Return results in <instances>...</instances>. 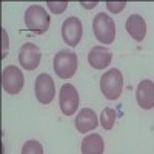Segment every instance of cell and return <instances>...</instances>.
<instances>
[{"label":"cell","mask_w":154,"mask_h":154,"mask_svg":"<svg viewBox=\"0 0 154 154\" xmlns=\"http://www.w3.org/2000/svg\"><path fill=\"white\" fill-rule=\"evenodd\" d=\"M83 34V26L79 17L71 16L62 25V37L68 46H77Z\"/></svg>","instance_id":"ba28073f"},{"label":"cell","mask_w":154,"mask_h":154,"mask_svg":"<svg viewBox=\"0 0 154 154\" xmlns=\"http://www.w3.org/2000/svg\"><path fill=\"white\" fill-rule=\"evenodd\" d=\"M42 54H40V49H38L37 45L34 43H23L20 51H19V63L20 66L28 69V71H34L38 63H40Z\"/></svg>","instance_id":"9c48e42d"},{"label":"cell","mask_w":154,"mask_h":154,"mask_svg":"<svg viewBox=\"0 0 154 154\" xmlns=\"http://www.w3.org/2000/svg\"><path fill=\"white\" fill-rule=\"evenodd\" d=\"M93 31L96 38L100 43H105L109 45L114 42L116 38V25L114 20L106 16L105 12H99V14L94 17L93 20Z\"/></svg>","instance_id":"277c9868"},{"label":"cell","mask_w":154,"mask_h":154,"mask_svg":"<svg viewBox=\"0 0 154 154\" xmlns=\"http://www.w3.org/2000/svg\"><path fill=\"white\" fill-rule=\"evenodd\" d=\"M60 109L65 116H72L79 109V93L71 83H65L59 93Z\"/></svg>","instance_id":"5b68a950"},{"label":"cell","mask_w":154,"mask_h":154,"mask_svg":"<svg viewBox=\"0 0 154 154\" xmlns=\"http://www.w3.org/2000/svg\"><path fill=\"white\" fill-rule=\"evenodd\" d=\"M25 25L35 34H45L49 28V16L43 6L31 5L25 11Z\"/></svg>","instance_id":"6da1fadb"},{"label":"cell","mask_w":154,"mask_h":154,"mask_svg":"<svg viewBox=\"0 0 154 154\" xmlns=\"http://www.w3.org/2000/svg\"><path fill=\"white\" fill-rule=\"evenodd\" d=\"M112 59L111 51L105 46H93L88 53V63L94 69H105L109 66Z\"/></svg>","instance_id":"8fae6325"},{"label":"cell","mask_w":154,"mask_h":154,"mask_svg":"<svg viewBox=\"0 0 154 154\" xmlns=\"http://www.w3.org/2000/svg\"><path fill=\"white\" fill-rule=\"evenodd\" d=\"M125 28L136 42H142L145 38V34H146V22L142 16L139 14H133L126 19V23H125Z\"/></svg>","instance_id":"4fadbf2b"},{"label":"cell","mask_w":154,"mask_h":154,"mask_svg":"<svg viewBox=\"0 0 154 154\" xmlns=\"http://www.w3.org/2000/svg\"><path fill=\"white\" fill-rule=\"evenodd\" d=\"M53 66L60 79H71L77 71V54L68 49H60L53 59Z\"/></svg>","instance_id":"7a4b0ae2"},{"label":"cell","mask_w":154,"mask_h":154,"mask_svg":"<svg viewBox=\"0 0 154 154\" xmlns=\"http://www.w3.org/2000/svg\"><path fill=\"white\" fill-rule=\"evenodd\" d=\"M99 125L97 116L91 108H82L75 117V128L79 133H88L91 130H96Z\"/></svg>","instance_id":"7c38bea8"},{"label":"cell","mask_w":154,"mask_h":154,"mask_svg":"<svg viewBox=\"0 0 154 154\" xmlns=\"http://www.w3.org/2000/svg\"><path fill=\"white\" fill-rule=\"evenodd\" d=\"M22 154H43V146L37 140H28L22 148Z\"/></svg>","instance_id":"2e32d148"},{"label":"cell","mask_w":154,"mask_h":154,"mask_svg":"<svg viewBox=\"0 0 154 154\" xmlns=\"http://www.w3.org/2000/svg\"><path fill=\"white\" fill-rule=\"evenodd\" d=\"M82 154H103L105 151V142L100 134H89L82 140L80 145Z\"/></svg>","instance_id":"5bb4252c"},{"label":"cell","mask_w":154,"mask_h":154,"mask_svg":"<svg viewBox=\"0 0 154 154\" xmlns=\"http://www.w3.org/2000/svg\"><path fill=\"white\" fill-rule=\"evenodd\" d=\"M46 6L49 8L51 12H54V14H62V12L66 9L68 2H46Z\"/></svg>","instance_id":"e0dca14e"},{"label":"cell","mask_w":154,"mask_h":154,"mask_svg":"<svg viewBox=\"0 0 154 154\" xmlns=\"http://www.w3.org/2000/svg\"><path fill=\"white\" fill-rule=\"evenodd\" d=\"M2 85L5 93L8 94H19L23 88V74L20 71V68L9 65L3 68L2 72Z\"/></svg>","instance_id":"8992f818"},{"label":"cell","mask_w":154,"mask_h":154,"mask_svg":"<svg viewBox=\"0 0 154 154\" xmlns=\"http://www.w3.org/2000/svg\"><path fill=\"white\" fill-rule=\"evenodd\" d=\"M100 89L108 100L119 99L123 89V77L119 69H108L100 77Z\"/></svg>","instance_id":"3957f363"},{"label":"cell","mask_w":154,"mask_h":154,"mask_svg":"<svg viewBox=\"0 0 154 154\" xmlns=\"http://www.w3.org/2000/svg\"><path fill=\"white\" fill-rule=\"evenodd\" d=\"M116 117H117V114L112 108H105L100 114V123L103 126V130H111L116 123Z\"/></svg>","instance_id":"9a60e30c"},{"label":"cell","mask_w":154,"mask_h":154,"mask_svg":"<svg viewBox=\"0 0 154 154\" xmlns=\"http://www.w3.org/2000/svg\"><path fill=\"white\" fill-rule=\"evenodd\" d=\"M54 96H56V86H54L53 77L46 72L37 75V79H35V97H37V100L43 105H48L54 100Z\"/></svg>","instance_id":"52a82bcc"},{"label":"cell","mask_w":154,"mask_h":154,"mask_svg":"<svg viewBox=\"0 0 154 154\" xmlns=\"http://www.w3.org/2000/svg\"><path fill=\"white\" fill-rule=\"evenodd\" d=\"M2 35H3V48H2V57H6V54H8V35H6L5 29H2Z\"/></svg>","instance_id":"d6986e66"},{"label":"cell","mask_w":154,"mask_h":154,"mask_svg":"<svg viewBox=\"0 0 154 154\" xmlns=\"http://www.w3.org/2000/svg\"><path fill=\"white\" fill-rule=\"evenodd\" d=\"M106 6L111 12H114V14H117V12L123 11V8L126 6V2H119V3H116V2H106Z\"/></svg>","instance_id":"ac0fdd59"},{"label":"cell","mask_w":154,"mask_h":154,"mask_svg":"<svg viewBox=\"0 0 154 154\" xmlns=\"http://www.w3.org/2000/svg\"><path fill=\"white\" fill-rule=\"evenodd\" d=\"M136 99L142 109L154 108V82L148 79L140 82L136 89Z\"/></svg>","instance_id":"30bf717a"}]
</instances>
